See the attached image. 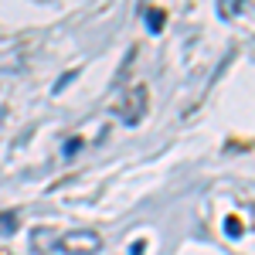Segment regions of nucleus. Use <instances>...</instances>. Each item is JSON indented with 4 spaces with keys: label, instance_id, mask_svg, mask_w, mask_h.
Returning a JSON list of instances; mask_svg holds the SVG:
<instances>
[{
    "label": "nucleus",
    "instance_id": "nucleus-4",
    "mask_svg": "<svg viewBox=\"0 0 255 255\" xmlns=\"http://www.w3.org/2000/svg\"><path fill=\"white\" fill-rule=\"evenodd\" d=\"M225 235H228V238H242V225H238V218H225Z\"/></svg>",
    "mask_w": 255,
    "mask_h": 255
},
{
    "label": "nucleus",
    "instance_id": "nucleus-6",
    "mask_svg": "<svg viewBox=\"0 0 255 255\" xmlns=\"http://www.w3.org/2000/svg\"><path fill=\"white\" fill-rule=\"evenodd\" d=\"M143 249H146V245H143V242H136V245L129 249V255H143Z\"/></svg>",
    "mask_w": 255,
    "mask_h": 255
},
{
    "label": "nucleus",
    "instance_id": "nucleus-3",
    "mask_svg": "<svg viewBox=\"0 0 255 255\" xmlns=\"http://www.w3.org/2000/svg\"><path fill=\"white\" fill-rule=\"evenodd\" d=\"M146 27L157 34L160 27H163V14H160V10H146Z\"/></svg>",
    "mask_w": 255,
    "mask_h": 255
},
{
    "label": "nucleus",
    "instance_id": "nucleus-1",
    "mask_svg": "<svg viewBox=\"0 0 255 255\" xmlns=\"http://www.w3.org/2000/svg\"><path fill=\"white\" fill-rule=\"evenodd\" d=\"M61 249L68 255H96L99 252V235L96 232H72L61 238Z\"/></svg>",
    "mask_w": 255,
    "mask_h": 255
},
{
    "label": "nucleus",
    "instance_id": "nucleus-2",
    "mask_svg": "<svg viewBox=\"0 0 255 255\" xmlns=\"http://www.w3.org/2000/svg\"><path fill=\"white\" fill-rule=\"evenodd\" d=\"M17 232V215H0V235H14Z\"/></svg>",
    "mask_w": 255,
    "mask_h": 255
},
{
    "label": "nucleus",
    "instance_id": "nucleus-5",
    "mask_svg": "<svg viewBox=\"0 0 255 255\" xmlns=\"http://www.w3.org/2000/svg\"><path fill=\"white\" fill-rule=\"evenodd\" d=\"M75 150H82V139H79V136H75V139H68V143L61 146V153H65V157H72Z\"/></svg>",
    "mask_w": 255,
    "mask_h": 255
}]
</instances>
